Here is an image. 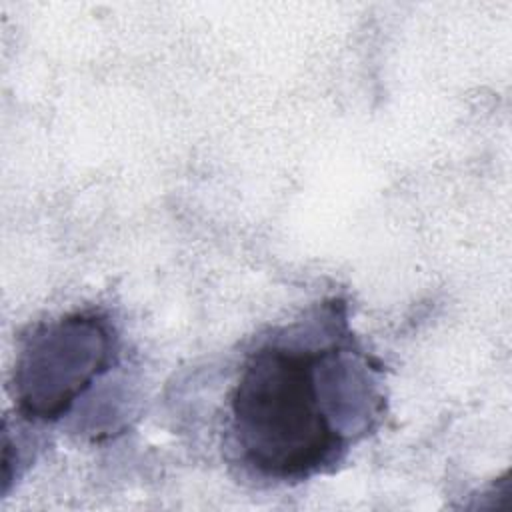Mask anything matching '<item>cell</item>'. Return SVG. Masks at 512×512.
Wrapping results in <instances>:
<instances>
[{
	"label": "cell",
	"instance_id": "6da1fadb",
	"mask_svg": "<svg viewBox=\"0 0 512 512\" xmlns=\"http://www.w3.org/2000/svg\"><path fill=\"white\" fill-rule=\"evenodd\" d=\"M256 346L230 390V446L272 482L332 468L382 414L380 366L352 338L344 306Z\"/></svg>",
	"mask_w": 512,
	"mask_h": 512
},
{
	"label": "cell",
	"instance_id": "7a4b0ae2",
	"mask_svg": "<svg viewBox=\"0 0 512 512\" xmlns=\"http://www.w3.org/2000/svg\"><path fill=\"white\" fill-rule=\"evenodd\" d=\"M118 342L108 316L78 310L36 324L20 342L10 378L12 402L24 420L54 424L116 362Z\"/></svg>",
	"mask_w": 512,
	"mask_h": 512
}]
</instances>
